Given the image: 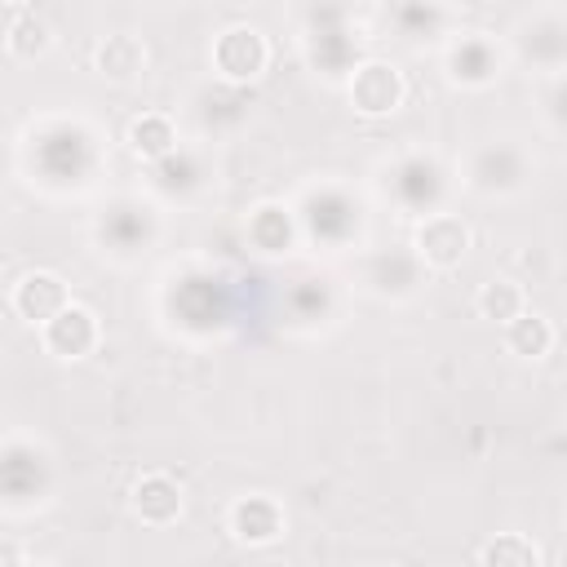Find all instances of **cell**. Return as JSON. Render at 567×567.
Segmentation results:
<instances>
[{"mask_svg":"<svg viewBox=\"0 0 567 567\" xmlns=\"http://www.w3.org/2000/svg\"><path fill=\"white\" fill-rule=\"evenodd\" d=\"M53 483H58V470H53L49 447L35 443V439L9 434V439H4V452H0V487H4V505H9V509L44 505L49 492H53Z\"/></svg>","mask_w":567,"mask_h":567,"instance_id":"5","label":"cell"},{"mask_svg":"<svg viewBox=\"0 0 567 567\" xmlns=\"http://www.w3.org/2000/svg\"><path fill=\"white\" fill-rule=\"evenodd\" d=\"M182 483L164 470H146L128 487V509L142 527H173L182 518Z\"/></svg>","mask_w":567,"mask_h":567,"instance_id":"17","label":"cell"},{"mask_svg":"<svg viewBox=\"0 0 567 567\" xmlns=\"http://www.w3.org/2000/svg\"><path fill=\"white\" fill-rule=\"evenodd\" d=\"M124 146H128L142 164H155V159H164V155H173V151L182 146V137H177V120H173L168 111H142V115L128 120V128H124Z\"/></svg>","mask_w":567,"mask_h":567,"instance_id":"19","label":"cell"},{"mask_svg":"<svg viewBox=\"0 0 567 567\" xmlns=\"http://www.w3.org/2000/svg\"><path fill=\"white\" fill-rule=\"evenodd\" d=\"M346 97L354 106V115L363 120H385L403 106L408 97V80L390 58H363L350 75H346Z\"/></svg>","mask_w":567,"mask_h":567,"instance_id":"9","label":"cell"},{"mask_svg":"<svg viewBox=\"0 0 567 567\" xmlns=\"http://www.w3.org/2000/svg\"><path fill=\"white\" fill-rule=\"evenodd\" d=\"M208 62H213V75L221 84H235V89H248L266 75L270 66V40L261 27L252 22H230L213 35V49H208Z\"/></svg>","mask_w":567,"mask_h":567,"instance_id":"6","label":"cell"},{"mask_svg":"<svg viewBox=\"0 0 567 567\" xmlns=\"http://www.w3.org/2000/svg\"><path fill=\"white\" fill-rule=\"evenodd\" d=\"M456 182H461V177H456ZM456 182H452V168H447L434 151H403V155H394V159L381 168V190H385V199H390L403 217H412V221H421V217L447 208V195L456 190Z\"/></svg>","mask_w":567,"mask_h":567,"instance_id":"1","label":"cell"},{"mask_svg":"<svg viewBox=\"0 0 567 567\" xmlns=\"http://www.w3.org/2000/svg\"><path fill=\"white\" fill-rule=\"evenodd\" d=\"M159 208L142 195H115L93 217V239L111 261H137L159 239Z\"/></svg>","mask_w":567,"mask_h":567,"instance_id":"3","label":"cell"},{"mask_svg":"<svg viewBox=\"0 0 567 567\" xmlns=\"http://www.w3.org/2000/svg\"><path fill=\"white\" fill-rule=\"evenodd\" d=\"M284 527H288V514H284V505H279L270 492H244V496H235L230 509H226V532H230L239 545H248V549L275 545V540L284 536Z\"/></svg>","mask_w":567,"mask_h":567,"instance_id":"14","label":"cell"},{"mask_svg":"<svg viewBox=\"0 0 567 567\" xmlns=\"http://www.w3.org/2000/svg\"><path fill=\"white\" fill-rule=\"evenodd\" d=\"M474 558L487 563V567H536V563H545V549L523 532H501Z\"/></svg>","mask_w":567,"mask_h":567,"instance_id":"24","label":"cell"},{"mask_svg":"<svg viewBox=\"0 0 567 567\" xmlns=\"http://www.w3.org/2000/svg\"><path fill=\"white\" fill-rule=\"evenodd\" d=\"M430 266L416 257V248H368L359 257V288L377 301H408L425 288Z\"/></svg>","mask_w":567,"mask_h":567,"instance_id":"8","label":"cell"},{"mask_svg":"<svg viewBox=\"0 0 567 567\" xmlns=\"http://www.w3.org/2000/svg\"><path fill=\"white\" fill-rule=\"evenodd\" d=\"M474 310H478L483 319H492V323L505 328L514 315L527 310V292H523V284L509 279V275H492V279L478 284V292H474Z\"/></svg>","mask_w":567,"mask_h":567,"instance_id":"23","label":"cell"},{"mask_svg":"<svg viewBox=\"0 0 567 567\" xmlns=\"http://www.w3.org/2000/svg\"><path fill=\"white\" fill-rule=\"evenodd\" d=\"M204 177H208L204 173V151H190V146H177L173 155L151 164V190H159L168 199H186L190 190H199Z\"/></svg>","mask_w":567,"mask_h":567,"instance_id":"21","label":"cell"},{"mask_svg":"<svg viewBox=\"0 0 567 567\" xmlns=\"http://www.w3.org/2000/svg\"><path fill=\"white\" fill-rule=\"evenodd\" d=\"M505 49H509V62H518L536 80L567 71V9L545 4L518 18L514 31L505 35Z\"/></svg>","mask_w":567,"mask_h":567,"instance_id":"4","label":"cell"},{"mask_svg":"<svg viewBox=\"0 0 567 567\" xmlns=\"http://www.w3.org/2000/svg\"><path fill=\"white\" fill-rule=\"evenodd\" d=\"M244 239H248V248L261 252V257H288L306 235H301V217H297L292 204H284V199H261V204H252L248 217H244Z\"/></svg>","mask_w":567,"mask_h":567,"instance_id":"13","label":"cell"},{"mask_svg":"<svg viewBox=\"0 0 567 567\" xmlns=\"http://www.w3.org/2000/svg\"><path fill=\"white\" fill-rule=\"evenodd\" d=\"M22 4H27V0H4V9H22Z\"/></svg>","mask_w":567,"mask_h":567,"instance_id":"26","label":"cell"},{"mask_svg":"<svg viewBox=\"0 0 567 567\" xmlns=\"http://www.w3.org/2000/svg\"><path fill=\"white\" fill-rule=\"evenodd\" d=\"M536 177V155L518 137H487L465 155L461 186L483 199H509L527 190Z\"/></svg>","mask_w":567,"mask_h":567,"instance_id":"2","label":"cell"},{"mask_svg":"<svg viewBox=\"0 0 567 567\" xmlns=\"http://www.w3.org/2000/svg\"><path fill=\"white\" fill-rule=\"evenodd\" d=\"M554 346H558V328H554V319L540 315V310H532V306L505 323V350H509L514 359H523V363H540V359H549Z\"/></svg>","mask_w":567,"mask_h":567,"instance_id":"20","label":"cell"},{"mask_svg":"<svg viewBox=\"0 0 567 567\" xmlns=\"http://www.w3.org/2000/svg\"><path fill=\"white\" fill-rule=\"evenodd\" d=\"M385 22L399 31L408 44H430V40H452V4L447 0H385Z\"/></svg>","mask_w":567,"mask_h":567,"instance_id":"16","label":"cell"},{"mask_svg":"<svg viewBox=\"0 0 567 567\" xmlns=\"http://www.w3.org/2000/svg\"><path fill=\"white\" fill-rule=\"evenodd\" d=\"M505 66H509V49L487 31H456L443 44V75L456 89H492L505 75Z\"/></svg>","mask_w":567,"mask_h":567,"instance_id":"7","label":"cell"},{"mask_svg":"<svg viewBox=\"0 0 567 567\" xmlns=\"http://www.w3.org/2000/svg\"><path fill=\"white\" fill-rule=\"evenodd\" d=\"M4 49L13 62H35L53 49V27L49 18L31 13V9H9V22H4Z\"/></svg>","mask_w":567,"mask_h":567,"instance_id":"22","label":"cell"},{"mask_svg":"<svg viewBox=\"0 0 567 567\" xmlns=\"http://www.w3.org/2000/svg\"><path fill=\"white\" fill-rule=\"evenodd\" d=\"M540 120L549 133L567 137V71L540 80Z\"/></svg>","mask_w":567,"mask_h":567,"instance_id":"25","label":"cell"},{"mask_svg":"<svg viewBox=\"0 0 567 567\" xmlns=\"http://www.w3.org/2000/svg\"><path fill=\"white\" fill-rule=\"evenodd\" d=\"M146 62H151L146 40L133 31H115L93 49V71L111 84H137L146 75Z\"/></svg>","mask_w":567,"mask_h":567,"instance_id":"18","label":"cell"},{"mask_svg":"<svg viewBox=\"0 0 567 567\" xmlns=\"http://www.w3.org/2000/svg\"><path fill=\"white\" fill-rule=\"evenodd\" d=\"M470 244H474V230L452 208H439L412 226V248L430 270H456L470 257Z\"/></svg>","mask_w":567,"mask_h":567,"instance_id":"10","label":"cell"},{"mask_svg":"<svg viewBox=\"0 0 567 567\" xmlns=\"http://www.w3.org/2000/svg\"><path fill=\"white\" fill-rule=\"evenodd\" d=\"M66 301H71L66 279L58 270H44V266H35L9 284V310L31 328H44Z\"/></svg>","mask_w":567,"mask_h":567,"instance_id":"15","label":"cell"},{"mask_svg":"<svg viewBox=\"0 0 567 567\" xmlns=\"http://www.w3.org/2000/svg\"><path fill=\"white\" fill-rule=\"evenodd\" d=\"M306 204L323 208V217L319 213H297L301 217V235L315 239V244H350L359 235V226H363L359 199H350L341 186H319V190L306 195Z\"/></svg>","mask_w":567,"mask_h":567,"instance_id":"12","label":"cell"},{"mask_svg":"<svg viewBox=\"0 0 567 567\" xmlns=\"http://www.w3.org/2000/svg\"><path fill=\"white\" fill-rule=\"evenodd\" d=\"M40 346H44L53 359H62V363L89 359V354L102 346V319H97V310L71 297V301L40 328Z\"/></svg>","mask_w":567,"mask_h":567,"instance_id":"11","label":"cell"}]
</instances>
